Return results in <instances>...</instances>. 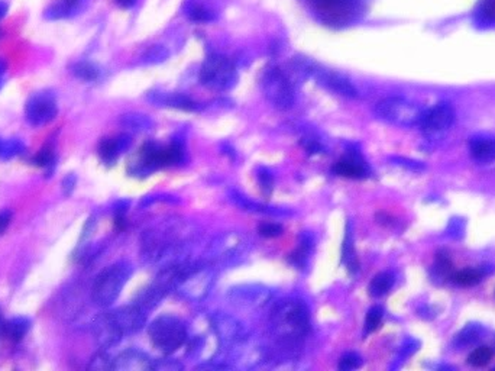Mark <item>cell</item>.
I'll list each match as a JSON object with an SVG mask.
<instances>
[{"label": "cell", "instance_id": "obj_1", "mask_svg": "<svg viewBox=\"0 0 495 371\" xmlns=\"http://www.w3.org/2000/svg\"><path fill=\"white\" fill-rule=\"evenodd\" d=\"M194 232L183 222H170L145 230L141 241L142 260L155 267H167L187 260Z\"/></svg>", "mask_w": 495, "mask_h": 371}, {"label": "cell", "instance_id": "obj_2", "mask_svg": "<svg viewBox=\"0 0 495 371\" xmlns=\"http://www.w3.org/2000/svg\"><path fill=\"white\" fill-rule=\"evenodd\" d=\"M269 328L280 344L293 347L303 342L311 328L308 308L298 299L280 300L269 313Z\"/></svg>", "mask_w": 495, "mask_h": 371}, {"label": "cell", "instance_id": "obj_3", "mask_svg": "<svg viewBox=\"0 0 495 371\" xmlns=\"http://www.w3.org/2000/svg\"><path fill=\"white\" fill-rule=\"evenodd\" d=\"M133 268L126 261H118L105 268L93 283L92 300L99 308H109L116 302L127 283Z\"/></svg>", "mask_w": 495, "mask_h": 371}, {"label": "cell", "instance_id": "obj_4", "mask_svg": "<svg viewBox=\"0 0 495 371\" xmlns=\"http://www.w3.org/2000/svg\"><path fill=\"white\" fill-rule=\"evenodd\" d=\"M148 335L155 348L172 354L182 348L189 338L186 323L171 315L157 317L148 328Z\"/></svg>", "mask_w": 495, "mask_h": 371}, {"label": "cell", "instance_id": "obj_5", "mask_svg": "<svg viewBox=\"0 0 495 371\" xmlns=\"http://www.w3.org/2000/svg\"><path fill=\"white\" fill-rule=\"evenodd\" d=\"M184 151L183 147L172 143L170 146H160L157 143H145L137 156V160L132 163V173L133 174H144L158 170L161 167H168L172 164H177L183 160Z\"/></svg>", "mask_w": 495, "mask_h": 371}, {"label": "cell", "instance_id": "obj_6", "mask_svg": "<svg viewBox=\"0 0 495 371\" xmlns=\"http://www.w3.org/2000/svg\"><path fill=\"white\" fill-rule=\"evenodd\" d=\"M261 88L266 101L280 111L291 109L296 102L294 86L290 77L277 66L268 67L262 73Z\"/></svg>", "mask_w": 495, "mask_h": 371}, {"label": "cell", "instance_id": "obj_7", "mask_svg": "<svg viewBox=\"0 0 495 371\" xmlns=\"http://www.w3.org/2000/svg\"><path fill=\"white\" fill-rule=\"evenodd\" d=\"M294 66L297 68L296 71L301 73L303 76L314 78L316 80V83H319L325 88L336 93V95H339V96H343L348 99H355L358 96V90L352 84V81L338 71L325 68L323 66L313 63L307 59H297L294 61Z\"/></svg>", "mask_w": 495, "mask_h": 371}, {"label": "cell", "instance_id": "obj_8", "mask_svg": "<svg viewBox=\"0 0 495 371\" xmlns=\"http://www.w3.org/2000/svg\"><path fill=\"white\" fill-rule=\"evenodd\" d=\"M374 113L378 119L394 126L410 128L419 125L423 112L416 103L406 98L391 96L380 101L374 108Z\"/></svg>", "mask_w": 495, "mask_h": 371}, {"label": "cell", "instance_id": "obj_9", "mask_svg": "<svg viewBox=\"0 0 495 371\" xmlns=\"http://www.w3.org/2000/svg\"><path fill=\"white\" fill-rule=\"evenodd\" d=\"M200 81L209 88L224 91L236 84L238 71L235 64L229 59L213 54L207 57L202 66Z\"/></svg>", "mask_w": 495, "mask_h": 371}, {"label": "cell", "instance_id": "obj_10", "mask_svg": "<svg viewBox=\"0 0 495 371\" xmlns=\"http://www.w3.org/2000/svg\"><path fill=\"white\" fill-rule=\"evenodd\" d=\"M311 9L328 25L343 26L361 12V0H307Z\"/></svg>", "mask_w": 495, "mask_h": 371}, {"label": "cell", "instance_id": "obj_11", "mask_svg": "<svg viewBox=\"0 0 495 371\" xmlns=\"http://www.w3.org/2000/svg\"><path fill=\"white\" fill-rule=\"evenodd\" d=\"M214 283V273L210 265L202 261L193 271H190L184 280L179 283L175 292L186 300L200 302L203 300Z\"/></svg>", "mask_w": 495, "mask_h": 371}, {"label": "cell", "instance_id": "obj_12", "mask_svg": "<svg viewBox=\"0 0 495 371\" xmlns=\"http://www.w3.org/2000/svg\"><path fill=\"white\" fill-rule=\"evenodd\" d=\"M210 325L219 340L220 350H228L251 337L244 323L229 313H214L210 319Z\"/></svg>", "mask_w": 495, "mask_h": 371}, {"label": "cell", "instance_id": "obj_13", "mask_svg": "<svg viewBox=\"0 0 495 371\" xmlns=\"http://www.w3.org/2000/svg\"><path fill=\"white\" fill-rule=\"evenodd\" d=\"M58 113L57 99L51 91H38L28 99L25 106L26 121L32 126H42L51 122Z\"/></svg>", "mask_w": 495, "mask_h": 371}, {"label": "cell", "instance_id": "obj_14", "mask_svg": "<svg viewBox=\"0 0 495 371\" xmlns=\"http://www.w3.org/2000/svg\"><path fill=\"white\" fill-rule=\"evenodd\" d=\"M244 248L245 241L238 232H223L209 244L206 255L212 263H229L236 261Z\"/></svg>", "mask_w": 495, "mask_h": 371}, {"label": "cell", "instance_id": "obj_15", "mask_svg": "<svg viewBox=\"0 0 495 371\" xmlns=\"http://www.w3.org/2000/svg\"><path fill=\"white\" fill-rule=\"evenodd\" d=\"M224 351H226L228 368L249 370L259 365V362L264 360L262 347L251 337Z\"/></svg>", "mask_w": 495, "mask_h": 371}, {"label": "cell", "instance_id": "obj_16", "mask_svg": "<svg viewBox=\"0 0 495 371\" xmlns=\"http://www.w3.org/2000/svg\"><path fill=\"white\" fill-rule=\"evenodd\" d=\"M273 298L271 289L264 285H239L229 290L228 299L232 305L244 309L264 308Z\"/></svg>", "mask_w": 495, "mask_h": 371}, {"label": "cell", "instance_id": "obj_17", "mask_svg": "<svg viewBox=\"0 0 495 371\" xmlns=\"http://www.w3.org/2000/svg\"><path fill=\"white\" fill-rule=\"evenodd\" d=\"M108 313L123 338L140 332L147 320V312L135 303L113 309Z\"/></svg>", "mask_w": 495, "mask_h": 371}, {"label": "cell", "instance_id": "obj_18", "mask_svg": "<svg viewBox=\"0 0 495 371\" xmlns=\"http://www.w3.org/2000/svg\"><path fill=\"white\" fill-rule=\"evenodd\" d=\"M455 121V111L451 103L447 102H439L429 111L422 113L420 118V128L427 135H439L447 131L454 125Z\"/></svg>", "mask_w": 495, "mask_h": 371}, {"label": "cell", "instance_id": "obj_19", "mask_svg": "<svg viewBox=\"0 0 495 371\" xmlns=\"http://www.w3.org/2000/svg\"><path fill=\"white\" fill-rule=\"evenodd\" d=\"M154 368V361L142 351L125 350L113 358L112 370L119 371H147Z\"/></svg>", "mask_w": 495, "mask_h": 371}, {"label": "cell", "instance_id": "obj_20", "mask_svg": "<svg viewBox=\"0 0 495 371\" xmlns=\"http://www.w3.org/2000/svg\"><path fill=\"white\" fill-rule=\"evenodd\" d=\"M92 328H93L95 338L102 348H110L116 345L118 342H120V340L123 338L122 334L115 327V323L112 322L108 312L102 313L100 316L95 319Z\"/></svg>", "mask_w": 495, "mask_h": 371}, {"label": "cell", "instance_id": "obj_21", "mask_svg": "<svg viewBox=\"0 0 495 371\" xmlns=\"http://www.w3.org/2000/svg\"><path fill=\"white\" fill-rule=\"evenodd\" d=\"M333 173L342 177L359 180L367 178L370 176V168L361 156L358 153H350L342 160L336 161V164L333 166Z\"/></svg>", "mask_w": 495, "mask_h": 371}, {"label": "cell", "instance_id": "obj_22", "mask_svg": "<svg viewBox=\"0 0 495 371\" xmlns=\"http://www.w3.org/2000/svg\"><path fill=\"white\" fill-rule=\"evenodd\" d=\"M220 344L213 330L210 335H197L189 342V357L197 361H210L219 352Z\"/></svg>", "mask_w": 495, "mask_h": 371}, {"label": "cell", "instance_id": "obj_23", "mask_svg": "<svg viewBox=\"0 0 495 371\" xmlns=\"http://www.w3.org/2000/svg\"><path fill=\"white\" fill-rule=\"evenodd\" d=\"M229 199L234 202V205H236L242 210L252 212V213H262V215H268V216H291L293 215L291 210L284 209V208H274V206H266L262 203H256L238 190H231Z\"/></svg>", "mask_w": 495, "mask_h": 371}, {"label": "cell", "instance_id": "obj_24", "mask_svg": "<svg viewBox=\"0 0 495 371\" xmlns=\"http://www.w3.org/2000/svg\"><path fill=\"white\" fill-rule=\"evenodd\" d=\"M130 146V138L127 135H119L102 139L99 144V157L105 164H115L122 153Z\"/></svg>", "mask_w": 495, "mask_h": 371}, {"label": "cell", "instance_id": "obj_25", "mask_svg": "<svg viewBox=\"0 0 495 371\" xmlns=\"http://www.w3.org/2000/svg\"><path fill=\"white\" fill-rule=\"evenodd\" d=\"M469 150L475 161L482 164L492 163L495 160V138L475 136L472 138Z\"/></svg>", "mask_w": 495, "mask_h": 371}, {"label": "cell", "instance_id": "obj_26", "mask_svg": "<svg viewBox=\"0 0 495 371\" xmlns=\"http://www.w3.org/2000/svg\"><path fill=\"white\" fill-rule=\"evenodd\" d=\"M148 99L160 106H170V108H175V109H183V111H196L197 109V103H194L192 99L183 96V95H171V93H150Z\"/></svg>", "mask_w": 495, "mask_h": 371}, {"label": "cell", "instance_id": "obj_27", "mask_svg": "<svg viewBox=\"0 0 495 371\" xmlns=\"http://www.w3.org/2000/svg\"><path fill=\"white\" fill-rule=\"evenodd\" d=\"M84 0H58L57 4L51 5L47 12H45V16L48 19H63V18H68L73 16L81 6V4Z\"/></svg>", "mask_w": 495, "mask_h": 371}, {"label": "cell", "instance_id": "obj_28", "mask_svg": "<svg viewBox=\"0 0 495 371\" xmlns=\"http://www.w3.org/2000/svg\"><path fill=\"white\" fill-rule=\"evenodd\" d=\"M29 328H31L29 319H26V317H14V319H11L8 322H4L2 332L11 341L18 342L28 334Z\"/></svg>", "mask_w": 495, "mask_h": 371}, {"label": "cell", "instance_id": "obj_29", "mask_svg": "<svg viewBox=\"0 0 495 371\" xmlns=\"http://www.w3.org/2000/svg\"><path fill=\"white\" fill-rule=\"evenodd\" d=\"M392 286H394V275L388 271H384V273L377 274L372 278L371 283H370V288H368V292L372 298H381V296L387 295Z\"/></svg>", "mask_w": 495, "mask_h": 371}, {"label": "cell", "instance_id": "obj_30", "mask_svg": "<svg viewBox=\"0 0 495 371\" xmlns=\"http://www.w3.org/2000/svg\"><path fill=\"white\" fill-rule=\"evenodd\" d=\"M120 123L133 131V132H144V131H150L152 128V121L150 116L142 115V113H127L123 115L120 119Z\"/></svg>", "mask_w": 495, "mask_h": 371}, {"label": "cell", "instance_id": "obj_31", "mask_svg": "<svg viewBox=\"0 0 495 371\" xmlns=\"http://www.w3.org/2000/svg\"><path fill=\"white\" fill-rule=\"evenodd\" d=\"M311 248H313L311 237L307 234H303V237L300 240V245L290 257V263L298 268H304L307 265V260L311 254Z\"/></svg>", "mask_w": 495, "mask_h": 371}, {"label": "cell", "instance_id": "obj_32", "mask_svg": "<svg viewBox=\"0 0 495 371\" xmlns=\"http://www.w3.org/2000/svg\"><path fill=\"white\" fill-rule=\"evenodd\" d=\"M56 161H57V157H56V148L53 144H47L45 147H42L41 151L32 158V163L35 166L45 170L54 168Z\"/></svg>", "mask_w": 495, "mask_h": 371}, {"label": "cell", "instance_id": "obj_33", "mask_svg": "<svg viewBox=\"0 0 495 371\" xmlns=\"http://www.w3.org/2000/svg\"><path fill=\"white\" fill-rule=\"evenodd\" d=\"M25 150L24 143H21L19 139L12 138V139H4L0 138V158L2 160H11L19 154H22Z\"/></svg>", "mask_w": 495, "mask_h": 371}, {"label": "cell", "instance_id": "obj_34", "mask_svg": "<svg viewBox=\"0 0 495 371\" xmlns=\"http://www.w3.org/2000/svg\"><path fill=\"white\" fill-rule=\"evenodd\" d=\"M481 278H482V274L481 271L478 270H472V268H467V270H462V271H458L452 275V280L459 285V286H475L481 282Z\"/></svg>", "mask_w": 495, "mask_h": 371}, {"label": "cell", "instance_id": "obj_35", "mask_svg": "<svg viewBox=\"0 0 495 371\" xmlns=\"http://www.w3.org/2000/svg\"><path fill=\"white\" fill-rule=\"evenodd\" d=\"M73 73L77 78H81L84 81H95L99 77V68L88 61L77 63L73 67Z\"/></svg>", "mask_w": 495, "mask_h": 371}, {"label": "cell", "instance_id": "obj_36", "mask_svg": "<svg viewBox=\"0 0 495 371\" xmlns=\"http://www.w3.org/2000/svg\"><path fill=\"white\" fill-rule=\"evenodd\" d=\"M342 263L348 265V268L355 273L358 270V258L355 255V250H353V243L350 240V232H346V237L343 241V247H342Z\"/></svg>", "mask_w": 495, "mask_h": 371}, {"label": "cell", "instance_id": "obj_37", "mask_svg": "<svg viewBox=\"0 0 495 371\" xmlns=\"http://www.w3.org/2000/svg\"><path fill=\"white\" fill-rule=\"evenodd\" d=\"M384 317V310L380 306H374L368 310L367 317H365V335L375 332L382 323Z\"/></svg>", "mask_w": 495, "mask_h": 371}, {"label": "cell", "instance_id": "obj_38", "mask_svg": "<svg viewBox=\"0 0 495 371\" xmlns=\"http://www.w3.org/2000/svg\"><path fill=\"white\" fill-rule=\"evenodd\" d=\"M492 357H494V352L489 347H478L469 354L468 362L474 367H485L486 364L491 362Z\"/></svg>", "mask_w": 495, "mask_h": 371}, {"label": "cell", "instance_id": "obj_39", "mask_svg": "<svg viewBox=\"0 0 495 371\" xmlns=\"http://www.w3.org/2000/svg\"><path fill=\"white\" fill-rule=\"evenodd\" d=\"M258 232L262 235V237H266V238H276V237H280L283 234V226L278 225V223H271V222H268V223H262L258 226Z\"/></svg>", "mask_w": 495, "mask_h": 371}, {"label": "cell", "instance_id": "obj_40", "mask_svg": "<svg viewBox=\"0 0 495 371\" xmlns=\"http://www.w3.org/2000/svg\"><path fill=\"white\" fill-rule=\"evenodd\" d=\"M361 364H363V358L359 357L356 352H348L340 358L339 368L340 370H355V368L361 367Z\"/></svg>", "mask_w": 495, "mask_h": 371}, {"label": "cell", "instance_id": "obj_41", "mask_svg": "<svg viewBox=\"0 0 495 371\" xmlns=\"http://www.w3.org/2000/svg\"><path fill=\"white\" fill-rule=\"evenodd\" d=\"M167 57H168V51H165L162 46H160V45H154L152 49H150V51L145 54L144 61L150 63V64H154V63L164 61Z\"/></svg>", "mask_w": 495, "mask_h": 371}, {"label": "cell", "instance_id": "obj_42", "mask_svg": "<svg viewBox=\"0 0 495 371\" xmlns=\"http://www.w3.org/2000/svg\"><path fill=\"white\" fill-rule=\"evenodd\" d=\"M112 362L113 360H110V357L105 352H99L92 362H90V368H96V370H106V368H112Z\"/></svg>", "mask_w": 495, "mask_h": 371}, {"label": "cell", "instance_id": "obj_43", "mask_svg": "<svg viewBox=\"0 0 495 371\" xmlns=\"http://www.w3.org/2000/svg\"><path fill=\"white\" fill-rule=\"evenodd\" d=\"M464 230H465V226H464V220L462 219H452L451 222H449V235L454 237V238H461L464 235Z\"/></svg>", "mask_w": 495, "mask_h": 371}, {"label": "cell", "instance_id": "obj_44", "mask_svg": "<svg viewBox=\"0 0 495 371\" xmlns=\"http://www.w3.org/2000/svg\"><path fill=\"white\" fill-rule=\"evenodd\" d=\"M303 147H304V150H307L308 153H311V154H318V153H322L323 151V147H322V144H321V141H319V139H316V138H304L303 139Z\"/></svg>", "mask_w": 495, "mask_h": 371}, {"label": "cell", "instance_id": "obj_45", "mask_svg": "<svg viewBox=\"0 0 495 371\" xmlns=\"http://www.w3.org/2000/svg\"><path fill=\"white\" fill-rule=\"evenodd\" d=\"M258 178H259V183H261L262 189L265 192H271L273 190V176H271V173L266 171L265 168H259Z\"/></svg>", "mask_w": 495, "mask_h": 371}, {"label": "cell", "instance_id": "obj_46", "mask_svg": "<svg viewBox=\"0 0 495 371\" xmlns=\"http://www.w3.org/2000/svg\"><path fill=\"white\" fill-rule=\"evenodd\" d=\"M391 161H394V164H398V166H402V167H407L410 170H415V171H419V170H423L424 166L419 161H413V160H407V158H401V157H392Z\"/></svg>", "mask_w": 495, "mask_h": 371}, {"label": "cell", "instance_id": "obj_47", "mask_svg": "<svg viewBox=\"0 0 495 371\" xmlns=\"http://www.w3.org/2000/svg\"><path fill=\"white\" fill-rule=\"evenodd\" d=\"M154 368L155 370H179L183 368V365L172 358H164V360H160L158 362H154Z\"/></svg>", "mask_w": 495, "mask_h": 371}, {"label": "cell", "instance_id": "obj_48", "mask_svg": "<svg viewBox=\"0 0 495 371\" xmlns=\"http://www.w3.org/2000/svg\"><path fill=\"white\" fill-rule=\"evenodd\" d=\"M190 18L193 21H197V22H206V21L212 19V15L203 6H194L190 12Z\"/></svg>", "mask_w": 495, "mask_h": 371}, {"label": "cell", "instance_id": "obj_49", "mask_svg": "<svg viewBox=\"0 0 495 371\" xmlns=\"http://www.w3.org/2000/svg\"><path fill=\"white\" fill-rule=\"evenodd\" d=\"M11 220H12V213L9 210L0 212V235H2L8 229V226L11 225Z\"/></svg>", "mask_w": 495, "mask_h": 371}, {"label": "cell", "instance_id": "obj_50", "mask_svg": "<svg viewBox=\"0 0 495 371\" xmlns=\"http://www.w3.org/2000/svg\"><path fill=\"white\" fill-rule=\"evenodd\" d=\"M476 338H478V332L475 331V328H471V327L467 328L461 335V341L464 344H471V342L476 341Z\"/></svg>", "mask_w": 495, "mask_h": 371}, {"label": "cell", "instance_id": "obj_51", "mask_svg": "<svg viewBox=\"0 0 495 371\" xmlns=\"http://www.w3.org/2000/svg\"><path fill=\"white\" fill-rule=\"evenodd\" d=\"M74 184H75V177L74 176H67L63 181V189H64V193L66 195H70L74 189Z\"/></svg>", "mask_w": 495, "mask_h": 371}, {"label": "cell", "instance_id": "obj_52", "mask_svg": "<svg viewBox=\"0 0 495 371\" xmlns=\"http://www.w3.org/2000/svg\"><path fill=\"white\" fill-rule=\"evenodd\" d=\"M115 2H116L120 8L129 9V8H132L135 4H137V0H115Z\"/></svg>", "mask_w": 495, "mask_h": 371}, {"label": "cell", "instance_id": "obj_53", "mask_svg": "<svg viewBox=\"0 0 495 371\" xmlns=\"http://www.w3.org/2000/svg\"><path fill=\"white\" fill-rule=\"evenodd\" d=\"M8 11H9V5L5 2V0H0V21L6 16Z\"/></svg>", "mask_w": 495, "mask_h": 371}, {"label": "cell", "instance_id": "obj_54", "mask_svg": "<svg viewBox=\"0 0 495 371\" xmlns=\"http://www.w3.org/2000/svg\"><path fill=\"white\" fill-rule=\"evenodd\" d=\"M5 71H6V63L4 60H0V80H4Z\"/></svg>", "mask_w": 495, "mask_h": 371}, {"label": "cell", "instance_id": "obj_55", "mask_svg": "<svg viewBox=\"0 0 495 371\" xmlns=\"http://www.w3.org/2000/svg\"><path fill=\"white\" fill-rule=\"evenodd\" d=\"M4 328V319H2V315H0V331H2Z\"/></svg>", "mask_w": 495, "mask_h": 371}, {"label": "cell", "instance_id": "obj_56", "mask_svg": "<svg viewBox=\"0 0 495 371\" xmlns=\"http://www.w3.org/2000/svg\"><path fill=\"white\" fill-rule=\"evenodd\" d=\"M0 36H2V29H0Z\"/></svg>", "mask_w": 495, "mask_h": 371}]
</instances>
